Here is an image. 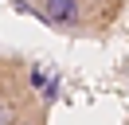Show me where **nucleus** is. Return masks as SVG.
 <instances>
[{
  "label": "nucleus",
  "mask_w": 129,
  "mask_h": 125,
  "mask_svg": "<svg viewBox=\"0 0 129 125\" xmlns=\"http://www.w3.org/2000/svg\"><path fill=\"white\" fill-rule=\"evenodd\" d=\"M43 20L63 31L82 27V0H43Z\"/></svg>",
  "instance_id": "1"
},
{
  "label": "nucleus",
  "mask_w": 129,
  "mask_h": 125,
  "mask_svg": "<svg viewBox=\"0 0 129 125\" xmlns=\"http://www.w3.org/2000/svg\"><path fill=\"white\" fill-rule=\"evenodd\" d=\"M8 125H43V117L39 113H31V117H12Z\"/></svg>",
  "instance_id": "2"
}]
</instances>
